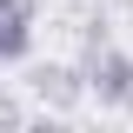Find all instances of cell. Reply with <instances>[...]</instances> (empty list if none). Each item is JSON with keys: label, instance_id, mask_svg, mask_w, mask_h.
I'll return each mask as SVG.
<instances>
[{"label": "cell", "instance_id": "cell-1", "mask_svg": "<svg viewBox=\"0 0 133 133\" xmlns=\"http://www.w3.org/2000/svg\"><path fill=\"white\" fill-rule=\"evenodd\" d=\"M87 93L100 100V107H133V53H120L113 40H107V27L87 33V66H80Z\"/></svg>", "mask_w": 133, "mask_h": 133}, {"label": "cell", "instance_id": "cell-2", "mask_svg": "<svg viewBox=\"0 0 133 133\" xmlns=\"http://www.w3.org/2000/svg\"><path fill=\"white\" fill-rule=\"evenodd\" d=\"M27 87H33L40 100H47V107H60V113H66V107H80V93H87V80H80V66H60V60H47V66H33V73H27Z\"/></svg>", "mask_w": 133, "mask_h": 133}, {"label": "cell", "instance_id": "cell-3", "mask_svg": "<svg viewBox=\"0 0 133 133\" xmlns=\"http://www.w3.org/2000/svg\"><path fill=\"white\" fill-rule=\"evenodd\" d=\"M27 53H33V20L0 14V66H7V60H27Z\"/></svg>", "mask_w": 133, "mask_h": 133}, {"label": "cell", "instance_id": "cell-4", "mask_svg": "<svg viewBox=\"0 0 133 133\" xmlns=\"http://www.w3.org/2000/svg\"><path fill=\"white\" fill-rule=\"evenodd\" d=\"M0 127H27V107H20L14 93H0Z\"/></svg>", "mask_w": 133, "mask_h": 133}, {"label": "cell", "instance_id": "cell-5", "mask_svg": "<svg viewBox=\"0 0 133 133\" xmlns=\"http://www.w3.org/2000/svg\"><path fill=\"white\" fill-rule=\"evenodd\" d=\"M0 14H14V20H33V14H40V0H0Z\"/></svg>", "mask_w": 133, "mask_h": 133}]
</instances>
